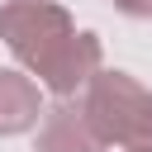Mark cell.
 Returning <instances> with one entry per match:
<instances>
[{
  "mask_svg": "<svg viewBox=\"0 0 152 152\" xmlns=\"http://www.w3.org/2000/svg\"><path fill=\"white\" fill-rule=\"evenodd\" d=\"M124 14H133V19H152V0H114Z\"/></svg>",
  "mask_w": 152,
  "mask_h": 152,
  "instance_id": "cell-5",
  "label": "cell"
},
{
  "mask_svg": "<svg viewBox=\"0 0 152 152\" xmlns=\"http://www.w3.org/2000/svg\"><path fill=\"white\" fill-rule=\"evenodd\" d=\"M33 152H100V138L90 133L81 104L62 100L48 119H43V133H38V147Z\"/></svg>",
  "mask_w": 152,
  "mask_h": 152,
  "instance_id": "cell-3",
  "label": "cell"
},
{
  "mask_svg": "<svg viewBox=\"0 0 152 152\" xmlns=\"http://www.w3.org/2000/svg\"><path fill=\"white\" fill-rule=\"evenodd\" d=\"M38 124V86L19 71H0V133H24Z\"/></svg>",
  "mask_w": 152,
  "mask_h": 152,
  "instance_id": "cell-4",
  "label": "cell"
},
{
  "mask_svg": "<svg viewBox=\"0 0 152 152\" xmlns=\"http://www.w3.org/2000/svg\"><path fill=\"white\" fill-rule=\"evenodd\" d=\"M0 38L62 100L71 90L90 86V76L100 71V38L76 33L71 14L62 5H48V0H10V5H0Z\"/></svg>",
  "mask_w": 152,
  "mask_h": 152,
  "instance_id": "cell-1",
  "label": "cell"
},
{
  "mask_svg": "<svg viewBox=\"0 0 152 152\" xmlns=\"http://www.w3.org/2000/svg\"><path fill=\"white\" fill-rule=\"evenodd\" d=\"M81 114L100 147H124V152H152V90H142L124 71H95L81 100Z\"/></svg>",
  "mask_w": 152,
  "mask_h": 152,
  "instance_id": "cell-2",
  "label": "cell"
}]
</instances>
